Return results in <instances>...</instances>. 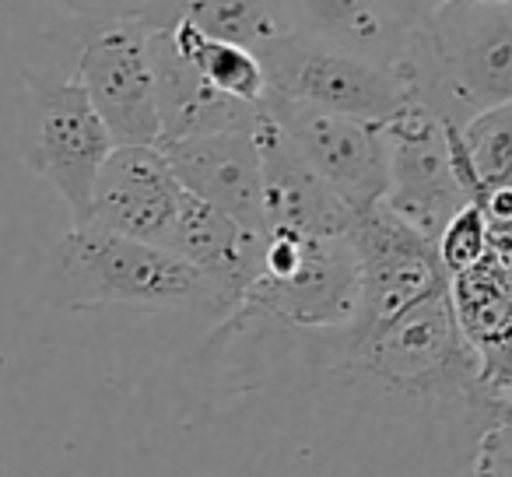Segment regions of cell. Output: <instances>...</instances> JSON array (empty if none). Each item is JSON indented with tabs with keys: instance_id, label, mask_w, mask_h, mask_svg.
<instances>
[{
	"instance_id": "cell-1",
	"label": "cell",
	"mask_w": 512,
	"mask_h": 477,
	"mask_svg": "<svg viewBox=\"0 0 512 477\" xmlns=\"http://www.w3.org/2000/svg\"><path fill=\"white\" fill-rule=\"evenodd\" d=\"M46 295L57 309L134 306L151 313H228L207 274L165 246L74 225L53 250Z\"/></svg>"
},
{
	"instance_id": "cell-2",
	"label": "cell",
	"mask_w": 512,
	"mask_h": 477,
	"mask_svg": "<svg viewBox=\"0 0 512 477\" xmlns=\"http://www.w3.org/2000/svg\"><path fill=\"white\" fill-rule=\"evenodd\" d=\"M344 334V358L383 393L428 407H467L488 414L491 393L481 383L474 351L456 327L449 288L372 330Z\"/></svg>"
},
{
	"instance_id": "cell-3",
	"label": "cell",
	"mask_w": 512,
	"mask_h": 477,
	"mask_svg": "<svg viewBox=\"0 0 512 477\" xmlns=\"http://www.w3.org/2000/svg\"><path fill=\"white\" fill-rule=\"evenodd\" d=\"M358 257L348 235H260V267L239 309L292 327L344 330L358 313Z\"/></svg>"
},
{
	"instance_id": "cell-4",
	"label": "cell",
	"mask_w": 512,
	"mask_h": 477,
	"mask_svg": "<svg viewBox=\"0 0 512 477\" xmlns=\"http://www.w3.org/2000/svg\"><path fill=\"white\" fill-rule=\"evenodd\" d=\"M256 53L267 71V85L281 99L362 120H386L411 99V88L397 67L376 64L369 57L295 32L271 39Z\"/></svg>"
},
{
	"instance_id": "cell-5",
	"label": "cell",
	"mask_w": 512,
	"mask_h": 477,
	"mask_svg": "<svg viewBox=\"0 0 512 477\" xmlns=\"http://www.w3.org/2000/svg\"><path fill=\"white\" fill-rule=\"evenodd\" d=\"M348 239L358 257V313L344 330H372L404 309L446 292L449 274L435 243L379 200L355 214Z\"/></svg>"
},
{
	"instance_id": "cell-6",
	"label": "cell",
	"mask_w": 512,
	"mask_h": 477,
	"mask_svg": "<svg viewBox=\"0 0 512 477\" xmlns=\"http://www.w3.org/2000/svg\"><path fill=\"white\" fill-rule=\"evenodd\" d=\"M264 113L274 116L313 172L344 200L351 214L369 211L390 186V144L383 123L362 116L330 113L306 102L267 92Z\"/></svg>"
},
{
	"instance_id": "cell-7",
	"label": "cell",
	"mask_w": 512,
	"mask_h": 477,
	"mask_svg": "<svg viewBox=\"0 0 512 477\" xmlns=\"http://www.w3.org/2000/svg\"><path fill=\"white\" fill-rule=\"evenodd\" d=\"M113 148L116 141L74 74L32 81L29 165L60 193L74 225H85L92 186Z\"/></svg>"
},
{
	"instance_id": "cell-8",
	"label": "cell",
	"mask_w": 512,
	"mask_h": 477,
	"mask_svg": "<svg viewBox=\"0 0 512 477\" xmlns=\"http://www.w3.org/2000/svg\"><path fill=\"white\" fill-rule=\"evenodd\" d=\"M74 78L88 102L102 116L116 144H151L158 148L155 64H151V29L141 22L92 25L81 43Z\"/></svg>"
},
{
	"instance_id": "cell-9",
	"label": "cell",
	"mask_w": 512,
	"mask_h": 477,
	"mask_svg": "<svg viewBox=\"0 0 512 477\" xmlns=\"http://www.w3.org/2000/svg\"><path fill=\"white\" fill-rule=\"evenodd\" d=\"M379 123L390 144V186L383 204L435 243L446 221L470 204L453 172L446 123L414 95Z\"/></svg>"
},
{
	"instance_id": "cell-10",
	"label": "cell",
	"mask_w": 512,
	"mask_h": 477,
	"mask_svg": "<svg viewBox=\"0 0 512 477\" xmlns=\"http://www.w3.org/2000/svg\"><path fill=\"white\" fill-rule=\"evenodd\" d=\"M179 200H183V186L172 176L162 148L116 144L92 186L85 225L169 250Z\"/></svg>"
},
{
	"instance_id": "cell-11",
	"label": "cell",
	"mask_w": 512,
	"mask_h": 477,
	"mask_svg": "<svg viewBox=\"0 0 512 477\" xmlns=\"http://www.w3.org/2000/svg\"><path fill=\"white\" fill-rule=\"evenodd\" d=\"M158 148L186 193L218 207L246 232H267L260 148H256L253 130H218V134L183 137V141L158 144Z\"/></svg>"
},
{
	"instance_id": "cell-12",
	"label": "cell",
	"mask_w": 512,
	"mask_h": 477,
	"mask_svg": "<svg viewBox=\"0 0 512 477\" xmlns=\"http://www.w3.org/2000/svg\"><path fill=\"white\" fill-rule=\"evenodd\" d=\"M260 148V183H264V221L267 232L295 235H348L355 214L344 200L313 172V165L299 155L285 130L264 113L253 127Z\"/></svg>"
},
{
	"instance_id": "cell-13",
	"label": "cell",
	"mask_w": 512,
	"mask_h": 477,
	"mask_svg": "<svg viewBox=\"0 0 512 477\" xmlns=\"http://www.w3.org/2000/svg\"><path fill=\"white\" fill-rule=\"evenodd\" d=\"M151 64H155L158 144L183 137L218 134V130H253L260 106H249L218 92L176 46L169 29H151Z\"/></svg>"
},
{
	"instance_id": "cell-14",
	"label": "cell",
	"mask_w": 512,
	"mask_h": 477,
	"mask_svg": "<svg viewBox=\"0 0 512 477\" xmlns=\"http://www.w3.org/2000/svg\"><path fill=\"white\" fill-rule=\"evenodd\" d=\"M449 302L484 390L498 397L512 383V271L488 253L481 264L449 278Z\"/></svg>"
},
{
	"instance_id": "cell-15",
	"label": "cell",
	"mask_w": 512,
	"mask_h": 477,
	"mask_svg": "<svg viewBox=\"0 0 512 477\" xmlns=\"http://www.w3.org/2000/svg\"><path fill=\"white\" fill-rule=\"evenodd\" d=\"M169 250L179 253L200 274H207L232 309L242 306L246 288L253 285L256 267H260V235L246 232L239 221L186 190L179 200Z\"/></svg>"
},
{
	"instance_id": "cell-16",
	"label": "cell",
	"mask_w": 512,
	"mask_h": 477,
	"mask_svg": "<svg viewBox=\"0 0 512 477\" xmlns=\"http://www.w3.org/2000/svg\"><path fill=\"white\" fill-rule=\"evenodd\" d=\"M295 36L397 67L407 36L393 29L376 0H278Z\"/></svg>"
},
{
	"instance_id": "cell-17",
	"label": "cell",
	"mask_w": 512,
	"mask_h": 477,
	"mask_svg": "<svg viewBox=\"0 0 512 477\" xmlns=\"http://www.w3.org/2000/svg\"><path fill=\"white\" fill-rule=\"evenodd\" d=\"M169 32L179 50H183V57L190 60L218 92L232 95V99H239V102H249V106H264L271 85H267V71H264V64H260V53L249 50V46L204 36V32L193 29L190 22L169 25Z\"/></svg>"
},
{
	"instance_id": "cell-18",
	"label": "cell",
	"mask_w": 512,
	"mask_h": 477,
	"mask_svg": "<svg viewBox=\"0 0 512 477\" xmlns=\"http://www.w3.org/2000/svg\"><path fill=\"white\" fill-rule=\"evenodd\" d=\"M176 22H190L204 36L260 50L271 39L288 36L278 0H179Z\"/></svg>"
},
{
	"instance_id": "cell-19",
	"label": "cell",
	"mask_w": 512,
	"mask_h": 477,
	"mask_svg": "<svg viewBox=\"0 0 512 477\" xmlns=\"http://www.w3.org/2000/svg\"><path fill=\"white\" fill-rule=\"evenodd\" d=\"M463 158L477 186V204H484L491 190L512 183V99L477 109L456 127Z\"/></svg>"
},
{
	"instance_id": "cell-20",
	"label": "cell",
	"mask_w": 512,
	"mask_h": 477,
	"mask_svg": "<svg viewBox=\"0 0 512 477\" xmlns=\"http://www.w3.org/2000/svg\"><path fill=\"white\" fill-rule=\"evenodd\" d=\"M435 253H439L442 267L446 274L467 271V267L481 264L484 257L491 253V221H488V211L481 204H463L453 218L446 221V228L439 232L435 239Z\"/></svg>"
},
{
	"instance_id": "cell-21",
	"label": "cell",
	"mask_w": 512,
	"mask_h": 477,
	"mask_svg": "<svg viewBox=\"0 0 512 477\" xmlns=\"http://www.w3.org/2000/svg\"><path fill=\"white\" fill-rule=\"evenodd\" d=\"M71 18L92 25L109 22H141L148 29H169L179 18V0H46Z\"/></svg>"
},
{
	"instance_id": "cell-22",
	"label": "cell",
	"mask_w": 512,
	"mask_h": 477,
	"mask_svg": "<svg viewBox=\"0 0 512 477\" xmlns=\"http://www.w3.org/2000/svg\"><path fill=\"white\" fill-rule=\"evenodd\" d=\"M474 477H512V400L491 397L474 453Z\"/></svg>"
},
{
	"instance_id": "cell-23",
	"label": "cell",
	"mask_w": 512,
	"mask_h": 477,
	"mask_svg": "<svg viewBox=\"0 0 512 477\" xmlns=\"http://www.w3.org/2000/svg\"><path fill=\"white\" fill-rule=\"evenodd\" d=\"M376 4L383 8V15L390 18L400 36H411V32L439 8V0H376Z\"/></svg>"
},
{
	"instance_id": "cell-24",
	"label": "cell",
	"mask_w": 512,
	"mask_h": 477,
	"mask_svg": "<svg viewBox=\"0 0 512 477\" xmlns=\"http://www.w3.org/2000/svg\"><path fill=\"white\" fill-rule=\"evenodd\" d=\"M491 257L512 271V221H491Z\"/></svg>"
},
{
	"instance_id": "cell-25",
	"label": "cell",
	"mask_w": 512,
	"mask_h": 477,
	"mask_svg": "<svg viewBox=\"0 0 512 477\" xmlns=\"http://www.w3.org/2000/svg\"><path fill=\"white\" fill-rule=\"evenodd\" d=\"M439 4H512V0H439Z\"/></svg>"
}]
</instances>
